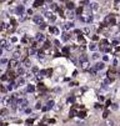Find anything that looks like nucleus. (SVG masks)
<instances>
[{
    "mask_svg": "<svg viewBox=\"0 0 120 126\" xmlns=\"http://www.w3.org/2000/svg\"><path fill=\"white\" fill-rule=\"evenodd\" d=\"M66 8L73 11V9H74V3H73V1H68V3H66Z\"/></svg>",
    "mask_w": 120,
    "mask_h": 126,
    "instance_id": "obj_19",
    "label": "nucleus"
},
{
    "mask_svg": "<svg viewBox=\"0 0 120 126\" xmlns=\"http://www.w3.org/2000/svg\"><path fill=\"white\" fill-rule=\"evenodd\" d=\"M38 89H39V90H44V89H45L44 84H43V82H40V84H39V86H38Z\"/></svg>",
    "mask_w": 120,
    "mask_h": 126,
    "instance_id": "obj_38",
    "label": "nucleus"
},
{
    "mask_svg": "<svg viewBox=\"0 0 120 126\" xmlns=\"http://www.w3.org/2000/svg\"><path fill=\"white\" fill-rule=\"evenodd\" d=\"M18 74H19V75H23V74H24V67H19V69H18Z\"/></svg>",
    "mask_w": 120,
    "mask_h": 126,
    "instance_id": "obj_32",
    "label": "nucleus"
},
{
    "mask_svg": "<svg viewBox=\"0 0 120 126\" xmlns=\"http://www.w3.org/2000/svg\"><path fill=\"white\" fill-rule=\"evenodd\" d=\"M54 105H55L54 100H49V101L46 102V109H48V110H50V109H54Z\"/></svg>",
    "mask_w": 120,
    "mask_h": 126,
    "instance_id": "obj_12",
    "label": "nucleus"
},
{
    "mask_svg": "<svg viewBox=\"0 0 120 126\" xmlns=\"http://www.w3.org/2000/svg\"><path fill=\"white\" fill-rule=\"evenodd\" d=\"M45 16L48 17V19H50L51 21L55 20V16L53 15V13H51V11H45Z\"/></svg>",
    "mask_w": 120,
    "mask_h": 126,
    "instance_id": "obj_11",
    "label": "nucleus"
},
{
    "mask_svg": "<svg viewBox=\"0 0 120 126\" xmlns=\"http://www.w3.org/2000/svg\"><path fill=\"white\" fill-rule=\"evenodd\" d=\"M110 105H111V101L108 100V101H106V106H110Z\"/></svg>",
    "mask_w": 120,
    "mask_h": 126,
    "instance_id": "obj_57",
    "label": "nucleus"
},
{
    "mask_svg": "<svg viewBox=\"0 0 120 126\" xmlns=\"http://www.w3.org/2000/svg\"><path fill=\"white\" fill-rule=\"evenodd\" d=\"M89 73H90V75H93V76H94V75H96V74H98V71H96V70L94 69V66H93V67H90V69H89Z\"/></svg>",
    "mask_w": 120,
    "mask_h": 126,
    "instance_id": "obj_23",
    "label": "nucleus"
},
{
    "mask_svg": "<svg viewBox=\"0 0 120 126\" xmlns=\"http://www.w3.org/2000/svg\"><path fill=\"white\" fill-rule=\"evenodd\" d=\"M20 55H21V54H20L19 50H18V51H15V52L13 54V59H14V60H18V59L20 58Z\"/></svg>",
    "mask_w": 120,
    "mask_h": 126,
    "instance_id": "obj_16",
    "label": "nucleus"
},
{
    "mask_svg": "<svg viewBox=\"0 0 120 126\" xmlns=\"http://www.w3.org/2000/svg\"><path fill=\"white\" fill-rule=\"evenodd\" d=\"M113 110H118V105H113Z\"/></svg>",
    "mask_w": 120,
    "mask_h": 126,
    "instance_id": "obj_58",
    "label": "nucleus"
},
{
    "mask_svg": "<svg viewBox=\"0 0 120 126\" xmlns=\"http://www.w3.org/2000/svg\"><path fill=\"white\" fill-rule=\"evenodd\" d=\"M81 65V69L83 70H86V69H89V61H86V63H83V64H80Z\"/></svg>",
    "mask_w": 120,
    "mask_h": 126,
    "instance_id": "obj_22",
    "label": "nucleus"
},
{
    "mask_svg": "<svg viewBox=\"0 0 120 126\" xmlns=\"http://www.w3.org/2000/svg\"><path fill=\"white\" fill-rule=\"evenodd\" d=\"M1 80H8V76H6V75H4V76H1Z\"/></svg>",
    "mask_w": 120,
    "mask_h": 126,
    "instance_id": "obj_56",
    "label": "nucleus"
},
{
    "mask_svg": "<svg viewBox=\"0 0 120 126\" xmlns=\"http://www.w3.org/2000/svg\"><path fill=\"white\" fill-rule=\"evenodd\" d=\"M106 61H109V56L104 55V56H103V63H106Z\"/></svg>",
    "mask_w": 120,
    "mask_h": 126,
    "instance_id": "obj_34",
    "label": "nucleus"
},
{
    "mask_svg": "<svg viewBox=\"0 0 120 126\" xmlns=\"http://www.w3.org/2000/svg\"><path fill=\"white\" fill-rule=\"evenodd\" d=\"M35 39H36V41L43 43V41H45V35H43V34H36Z\"/></svg>",
    "mask_w": 120,
    "mask_h": 126,
    "instance_id": "obj_9",
    "label": "nucleus"
},
{
    "mask_svg": "<svg viewBox=\"0 0 120 126\" xmlns=\"http://www.w3.org/2000/svg\"><path fill=\"white\" fill-rule=\"evenodd\" d=\"M24 66H25V67H30V66H31V63H30L29 59H25V60H24Z\"/></svg>",
    "mask_w": 120,
    "mask_h": 126,
    "instance_id": "obj_24",
    "label": "nucleus"
},
{
    "mask_svg": "<svg viewBox=\"0 0 120 126\" xmlns=\"http://www.w3.org/2000/svg\"><path fill=\"white\" fill-rule=\"evenodd\" d=\"M91 58H93L94 60H98V59L100 58V54H98V52H94V54H93V56H91Z\"/></svg>",
    "mask_w": 120,
    "mask_h": 126,
    "instance_id": "obj_26",
    "label": "nucleus"
},
{
    "mask_svg": "<svg viewBox=\"0 0 120 126\" xmlns=\"http://www.w3.org/2000/svg\"><path fill=\"white\" fill-rule=\"evenodd\" d=\"M78 41L79 43H85V39H84L83 35H79V36H78Z\"/></svg>",
    "mask_w": 120,
    "mask_h": 126,
    "instance_id": "obj_29",
    "label": "nucleus"
},
{
    "mask_svg": "<svg viewBox=\"0 0 120 126\" xmlns=\"http://www.w3.org/2000/svg\"><path fill=\"white\" fill-rule=\"evenodd\" d=\"M34 23H35V24H38L39 26L41 25V24H44V17L41 16V15H35V16H34Z\"/></svg>",
    "mask_w": 120,
    "mask_h": 126,
    "instance_id": "obj_3",
    "label": "nucleus"
},
{
    "mask_svg": "<svg viewBox=\"0 0 120 126\" xmlns=\"http://www.w3.org/2000/svg\"><path fill=\"white\" fill-rule=\"evenodd\" d=\"M11 41H13V43H16V41H18V39H16L15 36H13V38H11Z\"/></svg>",
    "mask_w": 120,
    "mask_h": 126,
    "instance_id": "obj_47",
    "label": "nucleus"
},
{
    "mask_svg": "<svg viewBox=\"0 0 120 126\" xmlns=\"http://www.w3.org/2000/svg\"><path fill=\"white\" fill-rule=\"evenodd\" d=\"M41 4H43L41 1H35V3H34V6H35V8H39Z\"/></svg>",
    "mask_w": 120,
    "mask_h": 126,
    "instance_id": "obj_35",
    "label": "nucleus"
},
{
    "mask_svg": "<svg viewBox=\"0 0 120 126\" xmlns=\"http://www.w3.org/2000/svg\"><path fill=\"white\" fill-rule=\"evenodd\" d=\"M108 115H109V111L106 110V111H104V114H103V117H104V119H106V117H108Z\"/></svg>",
    "mask_w": 120,
    "mask_h": 126,
    "instance_id": "obj_40",
    "label": "nucleus"
},
{
    "mask_svg": "<svg viewBox=\"0 0 120 126\" xmlns=\"http://www.w3.org/2000/svg\"><path fill=\"white\" fill-rule=\"evenodd\" d=\"M74 28H75V25H74L73 21H66L64 24V29L65 30H70V29H74Z\"/></svg>",
    "mask_w": 120,
    "mask_h": 126,
    "instance_id": "obj_5",
    "label": "nucleus"
},
{
    "mask_svg": "<svg viewBox=\"0 0 120 126\" xmlns=\"http://www.w3.org/2000/svg\"><path fill=\"white\" fill-rule=\"evenodd\" d=\"M26 13H28V14H29V15H31V14H33V10H31V9H29V10H28V11H26Z\"/></svg>",
    "mask_w": 120,
    "mask_h": 126,
    "instance_id": "obj_54",
    "label": "nucleus"
},
{
    "mask_svg": "<svg viewBox=\"0 0 120 126\" xmlns=\"http://www.w3.org/2000/svg\"><path fill=\"white\" fill-rule=\"evenodd\" d=\"M6 63H8L6 59H1V60H0V64H6Z\"/></svg>",
    "mask_w": 120,
    "mask_h": 126,
    "instance_id": "obj_45",
    "label": "nucleus"
},
{
    "mask_svg": "<svg viewBox=\"0 0 120 126\" xmlns=\"http://www.w3.org/2000/svg\"><path fill=\"white\" fill-rule=\"evenodd\" d=\"M49 30H50V32H51V34H54V35H59V34H60L59 29H58V28H55V26H50V28H49Z\"/></svg>",
    "mask_w": 120,
    "mask_h": 126,
    "instance_id": "obj_10",
    "label": "nucleus"
},
{
    "mask_svg": "<svg viewBox=\"0 0 120 126\" xmlns=\"http://www.w3.org/2000/svg\"><path fill=\"white\" fill-rule=\"evenodd\" d=\"M0 114H1V115H3V116H5V115H6V114H8V110H6V109H3V110H1V111H0Z\"/></svg>",
    "mask_w": 120,
    "mask_h": 126,
    "instance_id": "obj_36",
    "label": "nucleus"
},
{
    "mask_svg": "<svg viewBox=\"0 0 120 126\" xmlns=\"http://www.w3.org/2000/svg\"><path fill=\"white\" fill-rule=\"evenodd\" d=\"M51 73H53V70H51V69H50V70H46V74H48L46 76H50V75H51Z\"/></svg>",
    "mask_w": 120,
    "mask_h": 126,
    "instance_id": "obj_42",
    "label": "nucleus"
},
{
    "mask_svg": "<svg viewBox=\"0 0 120 126\" xmlns=\"http://www.w3.org/2000/svg\"><path fill=\"white\" fill-rule=\"evenodd\" d=\"M31 70H33V73H38V71H39V69H38L36 66H34V67H33Z\"/></svg>",
    "mask_w": 120,
    "mask_h": 126,
    "instance_id": "obj_41",
    "label": "nucleus"
},
{
    "mask_svg": "<svg viewBox=\"0 0 120 126\" xmlns=\"http://www.w3.org/2000/svg\"><path fill=\"white\" fill-rule=\"evenodd\" d=\"M105 126H118V125H116V122H115L114 120H109V119H108V120L105 121Z\"/></svg>",
    "mask_w": 120,
    "mask_h": 126,
    "instance_id": "obj_13",
    "label": "nucleus"
},
{
    "mask_svg": "<svg viewBox=\"0 0 120 126\" xmlns=\"http://www.w3.org/2000/svg\"><path fill=\"white\" fill-rule=\"evenodd\" d=\"M76 13H78V14H81V13H83V9H81V8H80V9H78V10H76Z\"/></svg>",
    "mask_w": 120,
    "mask_h": 126,
    "instance_id": "obj_52",
    "label": "nucleus"
},
{
    "mask_svg": "<svg viewBox=\"0 0 120 126\" xmlns=\"http://www.w3.org/2000/svg\"><path fill=\"white\" fill-rule=\"evenodd\" d=\"M25 19H26V16H25V15H21V17H20V20H21V21H24Z\"/></svg>",
    "mask_w": 120,
    "mask_h": 126,
    "instance_id": "obj_48",
    "label": "nucleus"
},
{
    "mask_svg": "<svg viewBox=\"0 0 120 126\" xmlns=\"http://www.w3.org/2000/svg\"><path fill=\"white\" fill-rule=\"evenodd\" d=\"M49 8H50L51 10H54V9H56V4H54V3H51V4L49 5Z\"/></svg>",
    "mask_w": 120,
    "mask_h": 126,
    "instance_id": "obj_33",
    "label": "nucleus"
},
{
    "mask_svg": "<svg viewBox=\"0 0 120 126\" xmlns=\"http://www.w3.org/2000/svg\"><path fill=\"white\" fill-rule=\"evenodd\" d=\"M66 16L69 17V20H73L74 17H75V13H74V11H71V10H69V11L66 13Z\"/></svg>",
    "mask_w": 120,
    "mask_h": 126,
    "instance_id": "obj_14",
    "label": "nucleus"
},
{
    "mask_svg": "<svg viewBox=\"0 0 120 126\" xmlns=\"http://www.w3.org/2000/svg\"><path fill=\"white\" fill-rule=\"evenodd\" d=\"M79 19L84 23H91L93 21V15H89V14H83Z\"/></svg>",
    "mask_w": 120,
    "mask_h": 126,
    "instance_id": "obj_1",
    "label": "nucleus"
},
{
    "mask_svg": "<svg viewBox=\"0 0 120 126\" xmlns=\"http://www.w3.org/2000/svg\"><path fill=\"white\" fill-rule=\"evenodd\" d=\"M89 6H90L91 11H96V10H99V4H98V3H89Z\"/></svg>",
    "mask_w": 120,
    "mask_h": 126,
    "instance_id": "obj_7",
    "label": "nucleus"
},
{
    "mask_svg": "<svg viewBox=\"0 0 120 126\" xmlns=\"http://www.w3.org/2000/svg\"><path fill=\"white\" fill-rule=\"evenodd\" d=\"M24 11H25L24 5H18V6L15 8V13L18 14V15H24Z\"/></svg>",
    "mask_w": 120,
    "mask_h": 126,
    "instance_id": "obj_4",
    "label": "nucleus"
},
{
    "mask_svg": "<svg viewBox=\"0 0 120 126\" xmlns=\"http://www.w3.org/2000/svg\"><path fill=\"white\" fill-rule=\"evenodd\" d=\"M26 124H28V126H30V125L33 124V120H31V119H29V120H26Z\"/></svg>",
    "mask_w": 120,
    "mask_h": 126,
    "instance_id": "obj_43",
    "label": "nucleus"
},
{
    "mask_svg": "<svg viewBox=\"0 0 120 126\" xmlns=\"http://www.w3.org/2000/svg\"><path fill=\"white\" fill-rule=\"evenodd\" d=\"M104 67H105V64L103 63V61H101V63H96V64L94 65V69H95L96 71H100V70H103Z\"/></svg>",
    "mask_w": 120,
    "mask_h": 126,
    "instance_id": "obj_6",
    "label": "nucleus"
},
{
    "mask_svg": "<svg viewBox=\"0 0 120 126\" xmlns=\"http://www.w3.org/2000/svg\"><path fill=\"white\" fill-rule=\"evenodd\" d=\"M25 112H26V114H29V112H31V110H30V109H26V110H25Z\"/></svg>",
    "mask_w": 120,
    "mask_h": 126,
    "instance_id": "obj_61",
    "label": "nucleus"
},
{
    "mask_svg": "<svg viewBox=\"0 0 120 126\" xmlns=\"http://www.w3.org/2000/svg\"><path fill=\"white\" fill-rule=\"evenodd\" d=\"M79 61H80V64H83V63H86V61H89V59H88V56L85 55V54H81V55L79 56Z\"/></svg>",
    "mask_w": 120,
    "mask_h": 126,
    "instance_id": "obj_8",
    "label": "nucleus"
},
{
    "mask_svg": "<svg viewBox=\"0 0 120 126\" xmlns=\"http://www.w3.org/2000/svg\"><path fill=\"white\" fill-rule=\"evenodd\" d=\"M89 49H90L91 51H95V50L98 49V46H96L95 44H90V46H89Z\"/></svg>",
    "mask_w": 120,
    "mask_h": 126,
    "instance_id": "obj_27",
    "label": "nucleus"
},
{
    "mask_svg": "<svg viewBox=\"0 0 120 126\" xmlns=\"http://www.w3.org/2000/svg\"><path fill=\"white\" fill-rule=\"evenodd\" d=\"M36 55H38V59H40V60H43V59L45 58V54H44L43 51H38Z\"/></svg>",
    "mask_w": 120,
    "mask_h": 126,
    "instance_id": "obj_20",
    "label": "nucleus"
},
{
    "mask_svg": "<svg viewBox=\"0 0 120 126\" xmlns=\"http://www.w3.org/2000/svg\"><path fill=\"white\" fill-rule=\"evenodd\" d=\"M68 102H69V104H74V102H75V96H70V97H68Z\"/></svg>",
    "mask_w": 120,
    "mask_h": 126,
    "instance_id": "obj_25",
    "label": "nucleus"
},
{
    "mask_svg": "<svg viewBox=\"0 0 120 126\" xmlns=\"http://www.w3.org/2000/svg\"><path fill=\"white\" fill-rule=\"evenodd\" d=\"M1 54H3V50H1V49H0V55H1Z\"/></svg>",
    "mask_w": 120,
    "mask_h": 126,
    "instance_id": "obj_62",
    "label": "nucleus"
},
{
    "mask_svg": "<svg viewBox=\"0 0 120 126\" xmlns=\"http://www.w3.org/2000/svg\"><path fill=\"white\" fill-rule=\"evenodd\" d=\"M16 104H18L19 106V110H23V109H25V107L28 106V100H25V99H20V100H18L16 101Z\"/></svg>",
    "mask_w": 120,
    "mask_h": 126,
    "instance_id": "obj_2",
    "label": "nucleus"
},
{
    "mask_svg": "<svg viewBox=\"0 0 120 126\" xmlns=\"http://www.w3.org/2000/svg\"><path fill=\"white\" fill-rule=\"evenodd\" d=\"M6 46H8V41L5 39L0 40V49H1V47H6Z\"/></svg>",
    "mask_w": 120,
    "mask_h": 126,
    "instance_id": "obj_17",
    "label": "nucleus"
},
{
    "mask_svg": "<svg viewBox=\"0 0 120 126\" xmlns=\"http://www.w3.org/2000/svg\"><path fill=\"white\" fill-rule=\"evenodd\" d=\"M113 44H114L115 46H118V44H119V41H118V40H114V41H113Z\"/></svg>",
    "mask_w": 120,
    "mask_h": 126,
    "instance_id": "obj_53",
    "label": "nucleus"
},
{
    "mask_svg": "<svg viewBox=\"0 0 120 126\" xmlns=\"http://www.w3.org/2000/svg\"><path fill=\"white\" fill-rule=\"evenodd\" d=\"M29 52H30V54H35L36 51H35V49H30V50H29Z\"/></svg>",
    "mask_w": 120,
    "mask_h": 126,
    "instance_id": "obj_46",
    "label": "nucleus"
},
{
    "mask_svg": "<svg viewBox=\"0 0 120 126\" xmlns=\"http://www.w3.org/2000/svg\"><path fill=\"white\" fill-rule=\"evenodd\" d=\"M54 110H55V111H59V110H61V105H60V104H58L56 106H54Z\"/></svg>",
    "mask_w": 120,
    "mask_h": 126,
    "instance_id": "obj_31",
    "label": "nucleus"
},
{
    "mask_svg": "<svg viewBox=\"0 0 120 126\" xmlns=\"http://www.w3.org/2000/svg\"><path fill=\"white\" fill-rule=\"evenodd\" d=\"M9 66L10 67H16V66H18V60H14V59L10 60L9 61Z\"/></svg>",
    "mask_w": 120,
    "mask_h": 126,
    "instance_id": "obj_15",
    "label": "nucleus"
},
{
    "mask_svg": "<svg viewBox=\"0 0 120 126\" xmlns=\"http://www.w3.org/2000/svg\"><path fill=\"white\" fill-rule=\"evenodd\" d=\"M40 28H41V29H44V28H46V24H45V23H44V24H41V25H40Z\"/></svg>",
    "mask_w": 120,
    "mask_h": 126,
    "instance_id": "obj_55",
    "label": "nucleus"
},
{
    "mask_svg": "<svg viewBox=\"0 0 120 126\" xmlns=\"http://www.w3.org/2000/svg\"><path fill=\"white\" fill-rule=\"evenodd\" d=\"M76 116L80 117V119H84L85 116H86V112H85V111H81V112H80V111H79V112L76 114Z\"/></svg>",
    "mask_w": 120,
    "mask_h": 126,
    "instance_id": "obj_21",
    "label": "nucleus"
},
{
    "mask_svg": "<svg viewBox=\"0 0 120 126\" xmlns=\"http://www.w3.org/2000/svg\"><path fill=\"white\" fill-rule=\"evenodd\" d=\"M6 49H8V50H11V49H13V46H11V45H8V46H6Z\"/></svg>",
    "mask_w": 120,
    "mask_h": 126,
    "instance_id": "obj_59",
    "label": "nucleus"
},
{
    "mask_svg": "<svg viewBox=\"0 0 120 126\" xmlns=\"http://www.w3.org/2000/svg\"><path fill=\"white\" fill-rule=\"evenodd\" d=\"M113 64H114V65H118V60H116V59H114V61H113Z\"/></svg>",
    "mask_w": 120,
    "mask_h": 126,
    "instance_id": "obj_60",
    "label": "nucleus"
},
{
    "mask_svg": "<svg viewBox=\"0 0 120 126\" xmlns=\"http://www.w3.org/2000/svg\"><path fill=\"white\" fill-rule=\"evenodd\" d=\"M101 44H103V45H108V40H103Z\"/></svg>",
    "mask_w": 120,
    "mask_h": 126,
    "instance_id": "obj_50",
    "label": "nucleus"
},
{
    "mask_svg": "<svg viewBox=\"0 0 120 126\" xmlns=\"http://www.w3.org/2000/svg\"><path fill=\"white\" fill-rule=\"evenodd\" d=\"M63 52H64V54H68V52H69V49H68V47H64V49H63Z\"/></svg>",
    "mask_w": 120,
    "mask_h": 126,
    "instance_id": "obj_44",
    "label": "nucleus"
},
{
    "mask_svg": "<svg viewBox=\"0 0 120 126\" xmlns=\"http://www.w3.org/2000/svg\"><path fill=\"white\" fill-rule=\"evenodd\" d=\"M50 46H51V45H50V43H49V41H45V44H44V47H45V49H49Z\"/></svg>",
    "mask_w": 120,
    "mask_h": 126,
    "instance_id": "obj_37",
    "label": "nucleus"
},
{
    "mask_svg": "<svg viewBox=\"0 0 120 126\" xmlns=\"http://www.w3.org/2000/svg\"><path fill=\"white\" fill-rule=\"evenodd\" d=\"M54 44H55L56 46H60V43H59V40H55V41H54Z\"/></svg>",
    "mask_w": 120,
    "mask_h": 126,
    "instance_id": "obj_49",
    "label": "nucleus"
},
{
    "mask_svg": "<svg viewBox=\"0 0 120 126\" xmlns=\"http://www.w3.org/2000/svg\"><path fill=\"white\" fill-rule=\"evenodd\" d=\"M61 40H63V41H68V40H69V35H66V34H64L63 36H61Z\"/></svg>",
    "mask_w": 120,
    "mask_h": 126,
    "instance_id": "obj_28",
    "label": "nucleus"
},
{
    "mask_svg": "<svg viewBox=\"0 0 120 126\" xmlns=\"http://www.w3.org/2000/svg\"><path fill=\"white\" fill-rule=\"evenodd\" d=\"M25 84V79H19V81H18V86H21V85H24Z\"/></svg>",
    "mask_w": 120,
    "mask_h": 126,
    "instance_id": "obj_30",
    "label": "nucleus"
},
{
    "mask_svg": "<svg viewBox=\"0 0 120 126\" xmlns=\"http://www.w3.org/2000/svg\"><path fill=\"white\" fill-rule=\"evenodd\" d=\"M84 32L89 35V34H90V29H89V28H84Z\"/></svg>",
    "mask_w": 120,
    "mask_h": 126,
    "instance_id": "obj_39",
    "label": "nucleus"
},
{
    "mask_svg": "<svg viewBox=\"0 0 120 126\" xmlns=\"http://www.w3.org/2000/svg\"><path fill=\"white\" fill-rule=\"evenodd\" d=\"M35 107H36V109H40V107H41V104H40V102H38V104H36V106H35Z\"/></svg>",
    "mask_w": 120,
    "mask_h": 126,
    "instance_id": "obj_51",
    "label": "nucleus"
},
{
    "mask_svg": "<svg viewBox=\"0 0 120 126\" xmlns=\"http://www.w3.org/2000/svg\"><path fill=\"white\" fill-rule=\"evenodd\" d=\"M26 91L28 93H34V91H35V86H34V85H28Z\"/></svg>",
    "mask_w": 120,
    "mask_h": 126,
    "instance_id": "obj_18",
    "label": "nucleus"
}]
</instances>
